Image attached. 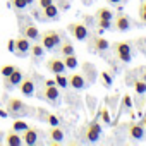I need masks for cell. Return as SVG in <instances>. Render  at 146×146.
<instances>
[{
  "label": "cell",
  "mask_w": 146,
  "mask_h": 146,
  "mask_svg": "<svg viewBox=\"0 0 146 146\" xmlns=\"http://www.w3.org/2000/svg\"><path fill=\"white\" fill-rule=\"evenodd\" d=\"M124 103H125L127 107H131V105H132V102H131V98H129V95H125V96H124Z\"/></svg>",
  "instance_id": "36"
},
{
  "label": "cell",
  "mask_w": 146,
  "mask_h": 146,
  "mask_svg": "<svg viewBox=\"0 0 146 146\" xmlns=\"http://www.w3.org/2000/svg\"><path fill=\"white\" fill-rule=\"evenodd\" d=\"M29 52H31V55H33V58H40V57H43V52H45V48H43V45L38 41V43H35V45H31V48H29Z\"/></svg>",
  "instance_id": "23"
},
{
  "label": "cell",
  "mask_w": 146,
  "mask_h": 146,
  "mask_svg": "<svg viewBox=\"0 0 146 146\" xmlns=\"http://www.w3.org/2000/svg\"><path fill=\"white\" fill-rule=\"evenodd\" d=\"M113 28H115L117 31H120V33L129 31V29H131V19H129L125 14H117V16L113 17Z\"/></svg>",
  "instance_id": "10"
},
{
  "label": "cell",
  "mask_w": 146,
  "mask_h": 146,
  "mask_svg": "<svg viewBox=\"0 0 146 146\" xmlns=\"http://www.w3.org/2000/svg\"><path fill=\"white\" fill-rule=\"evenodd\" d=\"M100 115H102V120H103L105 124L110 122V117H108V110H107V108H102V110H100Z\"/></svg>",
  "instance_id": "34"
},
{
  "label": "cell",
  "mask_w": 146,
  "mask_h": 146,
  "mask_svg": "<svg viewBox=\"0 0 146 146\" xmlns=\"http://www.w3.org/2000/svg\"><path fill=\"white\" fill-rule=\"evenodd\" d=\"M102 81H103V84H105L107 88L112 84V78L108 76V72H102Z\"/></svg>",
  "instance_id": "33"
},
{
  "label": "cell",
  "mask_w": 146,
  "mask_h": 146,
  "mask_svg": "<svg viewBox=\"0 0 146 146\" xmlns=\"http://www.w3.org/2000/svg\"><path fill=\"white\" fill-rule=\"evenodd\" d=\"M53 81H55V84H57L58 88H62V90L69 86V83H67V76H64V72H57L55 78H53Z\"/></svg>",
  "instance_id": "24"
},
{
  "label": "cell",
  "mask_w": 146,
  "mask_h": 146,
  "mask_svg": "<svg viewBox=\"0 0 146 146\" xmlns=\"http://www.w3.org/2000/svg\"><path fill=\"white\" fill-rule=\"evenodd\" d=\"M143 79L146 81V67H143Z\"/></svg>",
  "instance_id": "41"
},
{
  "label": "cell",
  "mask_w": 146,
  "mask_h": 146,
  "mask_svg": "<svg viewBox=\"0 0 146 146\" xmlns=\"http://www.w3.org/2000/svg\"><path fill=\"white\" fill-rule=\"evenodd\" d=\"M100 134H102V125H100L98 119L93 120V122H90V124L86 125V129H84V137H86L90 143H96V141L100 139Z\"/></svg>",
  "instance_id": "5"
},
{
  "label": "cell",
  "mask_w": 146,
  "mask_h": 146,
  "mask_svg": "<svg viewBox=\"0 0 146 146\" xmlns=\"http://www.w3.org/2000/svg\"><path fill=\"white\" fill-rule=\"evenodd\" d=\"M134 90H136L137 95H144V93H146V81H144L143 78H137V79L134 81Z\"/></svg>",
  "instance_id": "25"
},
{
  "label": "cell",
  "mask_w": 146,
  "mask_h": 146,
  "mask_svg": "<svg viewBox=\"0 0 146 146\" xmlns=\"http://www.w3.org/2000/svg\"><path fill=\"white\" fill-rule=\"evenodd\" d=\"M45 119H46V122H48L50 125H58V119H57V115H53V113H46Z\"/></svg>",
  "instance_id": "31"
},
{
  "label": "cell",
  "mask_w": 146,
  "mask_h": 146,
  "mask_svg": "<svg viewBox=\"0 0 146 146\" xmlns=\"http://www.w3.org/2000/svg\"><path fill=\"white\" fill-rule=\"evenodd\" d=\"M46 69L50 72H53V74H57V72H64L65 65H64L62 57H52V58H48L46 60Z\"/></svg>",
  "instance_id": "11"
},
{
  "label": "cell",
  "mask_w": 146,
  "mask_h": 146,
  "mask_svg": "<svg viewBox=\"0 0 146 146\" xmlns=\"http://www.w3.org/2000/svg\"><path fill=\"white\" fill-rule=\"evenodd\" d=\"M5 144L9 146H19L23 144V137H21V132H16V131H9L5 134Z\"/></svg>",
  "instance_id": "19"
},
{
  "label": "cell",
  "mask_w": 146,
  "mask_h": 146,
  "mask_svg": "<svg viewBox=\"0 0 146 146\" xmlns=\"http://www.w3.org/2000/svg\"><path fill=\"white\" fill-rule=\"evenodd\" d=\"M26 2H28V5H31L33 2H36V0H26Z\"/></svg>",
  "instance_id": "43"
},
{
  "label": "cell",
  "mask_w": 146,
  "mask_h": 146,
  "mask_svg": "<svg viewBox=\"0 0 146 146\" xmlns=\"http://www.w3.org/2000/svg\"><path fill=\"white\" fill-rule=\"evenodd\" d=\"M5 110L9 112V115H12L14 119H17V117H21V115H29L31 110H35V108L28 107L21 98L12 96V98L7 100V107H5Z\"/></svg>",
  "instance_id": "1"
},
{
  "label": "cell",
  "mask_w": 146,
  "mask_h": 146,
  "mask_svg": "<svg viewBox=\"0 0 146 146\" xmlns=\"http://www.w3.org/2000/svg\"><path fill=\"white\" fill-rule=\"evenodd\" d=\"M67 31L70 33V36L78 40V41H86L88 40V26L84 23H70L67 24Z\"/></svg>",
  "instance_id": "4"
},
{
  "label": "cell",
  "mask_w": 146,
  "mask_h": 146,
  "mask_svg": "<svg viewBox=\"0 0 146 146\" xmlns=\"http://www.w3.org/2000/svg\"><path fill=\"white\" fill-rule=\"evenodd\" d=\"M16 69V65H12V64H7V65H4L2 69H0V74H2V78H9L11 76V72Z\"/></svg>",
  "instance_id": "29"
},
{
  "label": "cell",
  "mask_w": 146,
  "mask_h": 146,
  "mask_svg": "<svg viewBox=\"0 0 146 146\" xmlns=\"http://www.w3.org/2000/svg\"><path fill=\"white\" fill-rule=\"evenodd\" d=\"M62 60H64L65 69H76V67H78V58H76V55H74V53H70V55H64V57H62Z\"/></svg>",
  "instance_id": "21"
},
{
  "label": "cell",
  "mask_w": 146,
  "mask_h": 146,
  "mask_svg": "<svg viewBox=\"0 0 146 146\" xmlns=\"http://www.w3.org/2000/svg\"><path fill=\"white\" fill-rule=\"evenodd\" d=\"M107 2H108V4H120L122 0H107Z\"/></svg>",
  "instance_id": "40"
},
{
  "label": "cell",
  "mask_w": 146,
  "mask_h": 146,
  "mask_svg": "<svg viewBox=\"0 0 146 146\" xmlns=\"http://www.w3.org/2000/svg\"><path fill=\"white\" fill-rule=\"evenodd\" d=\"M17 86H19L21 95H24V96H33L35 95V81L31 78H23V81Z\"/></svg>",
  "instance_id": "13"
},
{
  "label": "cell",
  "mask_w": 146,
  "mask_h": 146,
  "mask_svg": "<svg viewBox=\"0 0 146 146\" xmlns=\"http://www.w3.org/2000/svg\"><path fill=\"white\" fill-rule=\"evenodd\" d=\"M29 127V124L28 122H24V120H19V119H14V122H12V131H16V132H23L24 129H28Z\"/></svg>",
  "instance_id": "26"
},
{
  "label": "cell",
  "mask_w": 146,
  "mask_h": 146,
  "mask_svg": "<svg viewBox=\"0 0 146 146\" xmlns=\"http://www.w3.org/2000/svg\"><path fill=\"white\" fill-rule=\"evenodd\" d=\"M96 26L102 28V29H110L112 28V21H108V19H96Z\"/></svg>",
  "instance_id": "30"
},
{
  "label": "cell",
  "mask_w": 146,
  "mask_h": 146,
  "mask_svg": "<svg viewBox=\"0 0 146 146\" xmlns=\"http://www.w3.org/2000/svg\"><path fill=\"white\" fill-rule=\"evenodd\" d=\"M14 46H16V45H14V40H9V50H11V52H14Z\"/></svg>",
  "instance_id": "38"
},
{
  "label": "cell",
  "mask_w": 146,
  "mask_h": 146,
  "mask_svg": "<svg viewBox=\"0 0 146 146\" xmlns=\"http://www.w3.org/2000/svg\"><path fill=\"white\" fill-rule=\"evenodd\" d=\"M14 52H16V55L17 57H26L28 53H29V48H31V40H28L26 36H19V38H16L14 40Z\"/></svg>",
  "instance_id": "6"
},
{
  "label": "cell",
  "mask_w": 146,
  "mask_h": 146,
  "mask_svg": "<svg viewBox=\"0 0 146 146\" xmlns=\"http://www.w3.org/2000/svg\"><path fill=\"white\" fill-rule=\"evenodd\" d=\"M11 5L16 11H24L28 7V2H26V0H11Z\"/></svg>",
  "instance_id": "28"
},
{
  "label": "cell",
  "mask_w": 146,
  "mask_h": 146,
  "mask_svg": "<svg viewBox=\"0 0 146 146\" xmlns=\"http://www.w3.org/2000/svg\"><path fill=\"white\" fill-rule=\"evenodd\" d=\"M53 84H55L53 79H46V81H45V86H53Z\"/></svg>",
  "instance_id": "39"
},
{
  "label": "cell",
  "mask_w": 146,
  "mask_h": 146,
  "mask_svg": "<svg viewBox=\"0 0 146 146\" xmlns=\"http://www.w3.org/2000/svg\"><path fill=\"white\" fill-rule=\"evenodd\" d=\"M67 83H69L70 88H74V90H83V88L86 86V79H84L81 74H76V72L67 78Z\"/></svg>",
  "instance_id": "16"
},
{
  "label": "cell",
  "mask_w": 146,
  "mask_h": 146,
  "mask_svg": "<svg viewBox=\"0 0 146 146\" xmlns=\"http://www.w3.org/2000/svg\"><path fill=\"white\" fill-rule=\"evenodd\" d=\"M141 124H143V127H144V129H146V117H144V119H143V120H141Z\"/></svg>",
  "instance_id": "42"
},
{
  "label": "cell",
  "mask_w": 146,
  "mask_h": 146,
  "mask_svg": "<svg viewBox=\"0 0 146 146\" xmlns=\"http://www.w3.org/2000/svg\"><path fill=\"white\" fill-rule=\"evenodd\" d=\"M58 52H60L62 57L64 55H70V53H74V46H72V43L69 40H62L60 45H58Z\"/></svg>",
  "instance_id": "20"
},
{
  "label": "cell",
  "mask_w": 146,
  "mask_h": 146,
  "mask_svg": "<svg viewBox=\"0 0 146 146\" xmlns=\"http://www.w3.org/2000/svg\"><path fill=\"white\" fill-rule=\"evenodd\" d=\"M90 46H91V50H95V52H107V50L110 48V43H108L105 38H102V36H93L91 41H90Z\"/></svg>",
  "instance_id": "14"
},
{
  "label": "cell",
  "mask_w": 146,
  "mask_h": 146,
  "mask_svg": "<svg viewBox=\"0 0 146 146\" xmlns=\"http://www.w3.org/2000/svg\"><path fill=\"white\" fill-rule=\"evenodd\" d=\"M57 7L58 9H69V2L67 0H57Z\"/></svg>",
  "instance_id": "35"
},
{
  "label": "cell",
  "mask_w": 146,
  "mask_h": 146,
  "mask_svg": "<svg viewBox=\"0 0 146 146\" xmlns=\"http://www.w3.org/2000/svg\"><path fill=\"white\" fill-rule=\"evenodd\" d=\"M38 134H40V131H38L36 127H28V129H24V131L21 132L23 143L28 144V146L36 144V143H38Z\"/></svg>",
  "instance_id": "8"
},
{
  "label": "cell",
  "mask_w": 146,
  "mask_h": 146,
  "mask_svg": "<svg viewBox=\"0 0 146 146\" xmlns=\"http://www.w3.org/2000/svg\"><path fill=\"white\" fill-rule=\"evenodd\" d=\"M127 134L131 139L134 141H141L146 137V129L143 127V124H136V122H129L127 124Z\"/></svg>",
  "instance_id": "7"
},
{
  "label": "cell",
  "mask_w": 146,
  "mask_h": 146,
  "mask_svg": "<svg viewBox=\"0 0 146 146\" xmlns=\"http://www.w3.org/2000/svg\"><path fill=\"white\" fill-rule=\"evenodd\" d=\"M46 134H48L52 144H58V143L64 141V131H62L58 125H50V129H48Z\"/></svg>",
  "instance_id": "15"
},
{
  "label": "cell",
  "mask_w": 146,
  "mask_h": 146,
  "mask_svg": "<svg viewBox=\"0 0 146 146\" xmlns=\"http://www.w3.org/2000/svg\"><path fill=\"white\" fill-rule=\"evenodd\" d=\"M21 35L26 36L28 40H38L40 38V31H38V26L33 24V23H26L23 28H21Z\"/></svg>",
  "instance_id": "12"
},
{
  "label": "cell",
  "mask_w": 146,
  "mask_h": 146,
  "mask_svg": "<svg viewBox=\"0 0 146 146\" xmlns=\"http://www.w3.org/2000/svg\"><path fill=\"white\" fill-rule=\"evenodd\" d=\"M112 48H113L115 57H117L120 62L127 64V62L132 60V48H131V45H129L127 41H117V43H113Z\"/></svg>",
  "instance_id": "3"
},
{
  "label": "cell",
  "mask_w": 146,
  "mask_h": 146,
  "mask_svg": "<svg viewBox=\"0 0 146 146\" xmlns=\"http://www.w3.org/2000/svg\"><path fill=\"white\" fill-rule=\"evenodd\" d=\"M139 23L146 26V0H143L139 5Z\"/></svg>",
  "instance_id": "27"
},
{
  "label": "cell",
  "mask_w": 146,
  "mask_h": 146,
  "mask_svg": "<svg viewBox=\"0 0 146 146\" xmlns=\"http://www.w3.org/2000/svg\"><path fill=\"white\" fill-rule=\"evenodd\" d=\"M23 78H24V76H23V72H21V70L16 67V69L11 72V76H9V78H4V79H5V88H11V86H17V84L23 81Z\"/></svg>",
  "instance_id": "17"
},
{
  "label": "cell",
  "mask_w": 146,
  "mask_h": 146,
  "mask_svg": "<svg viewBox=\"0 0 146 146\" xmlns=\"http://www.w3.org/2000/svg\"><path fill=\"white\" fill-rule=\"evenodd\" d=\"M40 43L43 45L45 50H55L60 45V35L55 29H46L41 36H40Z\"/></svg>",
  "instance_id": "2"
},
{
  "label": "cell",
  "mask_w": 146,
  "mask_h": 146,
  "mask_svg": "<svg viewBox=\"0 0 146 146\" xmlns=\"http://www.w3.org/2000/svg\"><path fill=\"white\" fill-rule=\"evenodd\" d=\"M112 17H113V12L108 7H100L96 11V19H108V21H112Z\"/></svg>",
  "instance_id": "22"
},
{
  "label": "cell",
  "mask_w": 146,
  "mask_h": 146,
  "mask_svg": "<svg viewBox=\"0 0 146 146\" xmlns=\"http://www.w3.org/2000/svg\"><path fill=\"white\" fill-rule=\"evenodd\" d=\"M36 4H38V7H40V9H45V7H48V5L55 4V0H36Z\"/></svg>",
  "instance_id": "32"
},
{
  "label": "cell",
  "mask_w": 146,
  "mask_h": 146,
  "mask_svg": "<svg viewBox=\"0 0 146 146\" xmlns=\"http://www.w3.org/2000/svg\"><path fill=\"white\" fill-rule=\"evenodd\" d=\"M58 96H60L58 86L53 84V86H45V90L41 91V96H40V98H43V100H46V102H50V103H57V102H58Z\"/></svg>",
  "instance_id": "9"
},
{
  "label": "cell",
  "mask_w": 146,
  "mask_h": 146,
  "mask_svg": "<svg viewBox=\"0 0 146 146\" xmlns=\"http://www.w3.org/2000/svg\"><path fill=\"white\" fill-rule=\"evenodd\" d=\"M0 117H9V112H7L5 108H4V110L0 108Z\"/></svg>",
  "instance_id": "37"
},
{
  "label": "cell",
  "mask_w": 146,
  "mask_h": 146,
  "mask_svg": "<svg viewBox=\"0 0 146 146\" xmlns=\"http://www.w3.org/2000/svg\"><path fill=\"white\" fill-rule=\"evenodd\" d=\"M41 11H43L41 19H45V21H53V19H58V7H57L55 4H52V5H48V7L41 9Z\"/></svg>",
  "instance_id": "18"
}]
</instances>
